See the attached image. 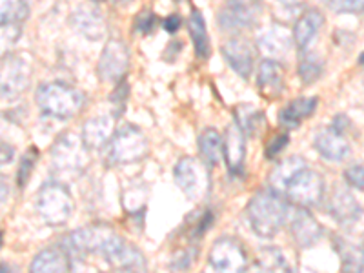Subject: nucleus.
I'll return each instance as SVG.
<instances>
[{"instance_id": "nucleus-35", "label": "nucleus", "mask_w": 364, "mask_h": 273, "mask_svg": "<svg viewBox=\"0 0 364 273\" xmlns=\"http://www.w3.org/2000/svg\"><path fill=\"white\" fill-rule=\"evenodd\" d=\"M344 178L352 188L355 190H364V166L363 164H353L344 171Z\"/></svg>"}, {"instance_id": "nucleus-40", "label": "nucleus", "mask_w": 364, "mask_h": 273, "mask_svg": "<svg viewBox=\"0 0 364 273\" xmlns=\"http://www.w3.org/2000/svg\"><path fill=\"white\" fill-rule=\"evenodd\" d=\"M11 159H13V148L4 142V144H2V159H0V161H2V164H6V162H9Z\"/></svg>"}, {"instance_id": "nucleus-17", "label": "nucleus", "mask_w": 364, "mask_h": 273, "mask_svg": "<svg viewBox=\"0 0 364 273\" xmlns=\"http://www.w3.org/2000/svg\"><path fill=\"white\" fill-rule=\"evenodd\" d=\"M246 133L242 132L237 122L230 124L224 133V161L228 170L232 173H239L245 166L246 157Z\"/></svg>"}, {"instance_id": "nucleus-23", "label": "nucleus", "mask_w": 364, "mask_h": 273, "mask_svg": "<svg viewBox=\"0 0 364 273\" xmlns=\"http://www.w3.org/2000/svg\"><path fill=\"white\" fill-rule=\"evenodd\" d=\"M253 11L242 0H235L232 4L224 6L219 13V26L226 31H239L252 24Z\"/></svg>"}, {"instance_id": "nucleus-29", "label": "nucleus", "mask_w": 364, "mask_h": 273, "mask_svg": "<svg viewBox=\"0 0 364 273\" xmlns=\"http://www.w3.org/2000/svg\"><path fill=\"white\" fill-rule=\"evenodd\" d=\"M237 119H239L237 124L242 128V132L246 135H259L262 132V128H264L266 122L264 115L259 109L253 108V106H239V109H237Z\"/></svg>"}, {"instance_id": "nucleus-28", "label": "nucleus", "mask_w": 364, "mask_h": 273, "mask_svg": "<svg viewBox=\"0 0 364 273\" xmlns=\"http://www.w3.org/2000/svg\"><path fill=\"white\" fill-rule=\"evenodd\" d=\"M190 35L191 41H193L195 46V55L199 58H208L210 57V37H208V29L206 22H204L203 15L199 11H193L190 17Z\"/></svg>"}, {"instance_id": "nucleus-3", "label": "nucleus", "mask_w": 364, "mask_h": 273, "mask_svg": "<svg viewBox=\"0 0 364 273\" xmlns=\"http://www.w3.org/2000/svg\"><path fill=\"white\" fill-rule=\"evenodd\" d=\"M35 208L48 226H63L70 220L75 204L70 190L60 182L51 181L38 190Z\"/></svg>"}, {"instance_id": "nucleus-25", "label": "nucleus", "mask_w": 364, "mask_h": 273, "mask_svg": "<svg viewBox=\"0 0 364 273\" xmlns=\"http://www.w3.org/2000/svg\"><path fill=\"white\" fill-rule=\"evenodd\" d=\"M317 99L315 97H302V99L291 100L281 113H279V122L282 128L294 129L301 124L302 120L308 119L315 112Z\"/></svg>"}, {"instance_id": "nucleus-18", "label": "nucleus", "mask_w": 364, "mask_h": 273, "mask_svg": "<svg viewBox=\"0 0 364 273\" xmlns=\"http://www.w3.org/2000/svg\"><path fill=\"white\" fill-rule=\"evenodd\" d=\"M257 84L261 90L262 97L266 99H279L284 91V71H282L281 64L273 58H268L259 68V75H257Z\"/></svg>"}, {"instance_id": "nucleus-10", "label": "nucleus", "mask_w": 364, "mask_h": 273, "mask_svg": "<svg viewBox=\"0 0 364 273\" xmlns=\"http://www.w3.org/2000/svg\"><path fill=\"white\" fill-rule=\"evenodd\" d=\"M210 264L217 273H245L248 257L240 242L232 237H223L211 246Z\"/></svg>"}, {"instance_id": "nucleus-20", "label": "nucleus", "mask_w": 364, "mask_h": 273, "mask_svg": "<svg viewBox=\"0 0 364 273\" xmlns=\"http://www.w3.org/2000/svg\"><path fill=\"white\" fill-rule=\"evenodd\" d=\"M82 141L90 149H100L113 136V117L99 115L86 120L82 126Z\"/></svg>"}, {"instance_id": "nucleus-22", "label": "nucleus", "mask_w": 364, "mask_h": 273, "mask_svg": "<svg viewBox=\"0 0 364 273\" xmlns=\"http://www.w3.org/2000/svg\"><path fill=\"white\" fill-rule=\"evenodd\" d=\"M29 273H70V261L64 250H42L29 264Z\"/></svg>"}, {"instance_id": "nucleus-4", "label": "nucleus", "mask_w": 364, "mask_h": 273, "mask_svg": "<svg viewBox=\"0 0 364 273\" xmlns=\"http://www.w3.org/2000/svg\"><path fill=\"white\" fill-rule=\"evenodd\" d=\"M148 155V141L144 133L133 124H122L108 146V161L112 164H132Z\"/></svg>"}, {"instance_id": "nucleus-19", "label": "nucleus", "mask_w": 364, "mask_h": 273, "mask_svg": "<svg viewBox=\"0 0 364 273\" xmlns=\"http://www.w3.org/2000/svg\"><path fill=\"white\" fill-rule=\"evenodd\" d=\"M330 213L341 224H353L363 215V208L350 191L344 188H336L330 197Z\"/></svg>"}, {"instance_id": "nucleus-42", "label": "nucleus", "mask_w": 364, "mask_h": 273, "mask_svg": "<svg viewBox=\"0 0 364 273\" xmlns=\"http://www.w3.org/2000/svg\"><path fill=\"white\" fill-rule=\"evenodd\" d=\"M359 63H360V64H364V53L360 55V57H359Z\"/></svg>"}, {"instance_id": "nucleus-12", "label": "nucleus", "mask_w": 364, "mask_h": 273, "mask_svg": "<svg viewBox=\"0 0 364 273\" xmlns=\"http://www.w3.org/2000/svg\"><path fill=\"white\" fill-rule=\"evenodd\" d=\"M314 144L318 155L326 159V161L341 162L350 155V142L346 141L344 133L333 128V126L317 132V135L314 139Z\"/></svg>"}, {"instance_id": "nucleus-26", "label": "nucleus", "mask_w": 364, "mask_h": 273, "mask_svg": "<svg viewBox=\"0 0 364 273\" xmlns=\"http://www.w3.org/2000/svg\"><path fill=\"white\" fill-rule=\"evenodd\" d=\"M336 248L341 259L343 273H364V248L352 245L350 240L337 239Z\"/></svg>"}, {"instance_id": "nucleus-30", "label": "nucleus", "mask_w": 364, "mask_h": 273, "mask_svg": "<svg viewBox=\"0 0 364 273\" xmlns=\"http://www.w3.org/2000/svg\"><path fill=\"white\" fill-rule=\"evenodd\" d=\"M28 0H0V21L2 24H18L28 17Z\"/></svg>"}, {"instance_id": "nucleus-44", "label": "nucleus", "mask_w": 364, "mask_h": 273, "mask_svg": "<svg viewBox=\"0 0 364 273\" xmlns=\"http://www.w3.org/2000/svg\"><path fill=\"white\" fill-rule=\"evenodd\" d=\"M93 2H102V0H93Z\"/></svg>"}, {"instance_id": "nucleus-39", "label": "nucleus", "mask_w": 364, "mask_h": 273, "mask_svg": "<svg viewBox=\"0 0 364 273\" xmlns=\"http://www.w3.org/2000/svg\"><path fill=\"white\" fill-rule=\"evenodd\" d=\"M181 28V18L177 17V15H171V17H168L164 21V29L166 31H170V33H175L177 29Z\"/></svg>"}, {"instance_id": "nucleus-34", "label": "nucleus", "mask_w": 364, "mask_h": 273, "mask_svg": "<svg viewBox=\"0 0 364 273\" xmlns=\"http://www.w3.org/2000/svg\"><path fill=\"white\" fill-rule=\"evenodd\" d=\"M330 8L336 13H363L364 0H330Z\"/></svg>"}, {"instance_id": "nucleus-32", "label": "nucleus", "mask_w": 364, "mask_h": 273, "mask_svg": "<svg viewBox=\"0 0 364 273\" xmlns=\"http://www.w3.org/2000/svg\"><path fill=\"white\" fill-rule=\"evenodd\" d=\"M262 268L269 273H284L286 261L277 248L262 250Z\"/></svg>"}, {"instance_id": "nucleus-15", "label": "nucleus", "mask_w": 364, "mask_h": 273, "mask_svg": "<svg viewBox=\"0 0 364 273\" xmlns=\"http://www.w3.org/2000/svg\"><path fill=\"white\" fill-rule=\"evenodd\" d=\"M294 44V35L282 24H269L259 33V48L269 55V58H282L288 55Z\"/></svg>"}, {"instance_id": "nucleus-43", "label": "nucleus", "mask_w": 364, "mask_h": 273, "mask_svg": "<svg viewBox=\"0 0 364 273\" xmlns=\"http://www.w3.org/2000/svg\"><path fill=\"white\" fill-rule=\"evenodd\" d=\"M253 273H269V272H266V269L262 268V269H259V272H253Z\"/></svg>"}, {"instance_id": "nucleus-37", "label": "nucleus", "mask_w": 364, "mask_h": 273, "mask_svg": "<svg viewBox=\"0 0 364 273\" xmlns=\"http://www.w3.org/2000/svg\"><path fill=\"white\" fill-rule=\"evenodd\" d=\"M286 146H288V135H275L272 141H269V144L266 146V157H277Z\"/></svg>"}, {"instance_id": "nucleus-38", "label": "nucleus", "mask_w": 364, "mask_h": 273, "mask_svg": "<svg viewBox=\"0 0 364 273\" xmlns=\"http://www.w3.org/2000/svg\"><path fill=\"white\" fill-rule=\"evenodd\" d=\"M126 91H128V86H126V84H122V82H120L119 86H117V90L113 91L112 100L115 102V106L119 109H122V106L126 104Z\"/></svg>"}, {"instance_id": "nucleus-5", "label": "nucleus", "mask_w": 364, "mask_h": 273, "mask_svg": "<svg viewBox=\"0 0 364 273\" xmlns=\"http://www.w3.org/2000/svg\"><path fill=\"white\" fill-rule=\"evenodd\" d=\"M87 146L84 144L82 136L66 132L58 136L51 146V164L60 173H77L82 171L90 162Z\"/></svg>"}, {"instance_id": "nucleus-1", "label": "nucleus", "mask_w": 364, "mask_h": 273, "mask_svg": "<svg viewBox=\"0 0 364 273\" xmlns=\"http://www.w3.org/2000/svg\"><path fill=\"white\" fill-rule=\"evenodd\" d=\"M248 219L257 235H277L288 219V203L277 191H259L248 204Z\"/></svg>"}, {"instance_id": "nucleus-16", "label": "nucleus", "mask_w": 364, "mask_h": 273, "mask_svg": "<svg viewBox=\"0 0 364 273\" xmlns=\"http://www.w3.org/2000/svg\"><path fill=\"white\" fill-rule=\"evenodd\" d=\"M290 232L294 237L295 245L301 248H310V246L317 245V240L323 235V228L317 223L310 211L301 208L295 211L294 219L290 224Z\"/></svg>"}, {"instance_id": "nucleus-6", "label": "nucleus", "mask_w": 364, "mask_h": 273, "mask_svg": "<svg viewBox=\"0 0 364 273\" xmlns=\"http://www.w3.org/2000/svg\"><path fill=\"white\" fill-rule=\"evenodd\" d=\"M122 237L117 235L115 230L106 224H91V226L80 228L70 233L68 237V246L79 253H100V255H108L117 245H119Z\"/></svg>"}, {"instance_id": "nucleus-31", "label": "nucleus", "mask_w": 364, "mask_h": 273, "mask_svg": "<svg viewBox=\"0 0 364 273\" xmlns=\"http://www.w3.org/2000/svg\"><path fill=\"white\" fill-rule=\"evenodd\" d=\"M299 75L304 80V84L315 82L323 75V63L311 53L302 55L301 63H299Z\"/></svg>"}, {"instance_id": "nucleus-8", "label": "nucleus", "mask_w": 364, "mask_h": 273, "mask_svg": "<svg viewBox=\"0 0 364 273\" xmlns=\"http://www.w3.org/2000/svg\"><path fill=\"white\" fill-rule=\"evenodd\" d=\"M31 84V64L22 55H8L0 66V91L2 99L15 100Z\"/></svg>"}, {"instance_id": "nucleus-21", "label": "nucleus", "mask_w": 364, "mask_h": 273, "mask_svg": "<svg viewBox=\"0 0 364 273\" xmlns=\"http://www.w3.org/2000/svg\"><path fill=\"white\" fill-rule=\"evenodd\" d=\"M324 17L318 9H308L304 15H301L294 28V41L302 51L315 41L318 29L323 28Z\"/></svg>"}, {"instance_id": "nucleus-2", "label": "nucleus", "mask_w": 364, "mask_h": 273, "mask_svg": "<svg viewBox=\"0 0 364 273\" xmlns=\"http://www.w3.org/2000/svg\"><path fill=\"white\" fill-rule=\"evenodd\" d=\"M38 108L57 119H71L86 104V97L80 90L66 82L42 84L35 95Z\"/></svg>"}, {"instance_id": "nucleus-27", "label": "nucleus", "mask_w": 364, "mask_h": 273, "mask_svg": "<svg viewBox=\"0 0 364 273\" xmlns=\"http://www.w3.org/2000/svg\"><path fill=\"white\" fill-rule=\"evenodd\" d=\"M199 149L204 162L213 168L224 155V139L220 136V133L217 129H204L199 136Z\"/></svg>"}, {"instance_id": "nucleus-13", "label": "nucleus", "mask_w": 364, "mask_h": 273, "mask_svg": "<svg viewBox=\"0 0 364 273\" xmlns=\"http://www.w3.org/2000/svg\"><path fill=\"white\" fill-rule=\"evenodd\" d=\"M71 26L90 41H100L108 33L104 15L91 6H79L71 13Z\"/></svg>"}, {"instance_id": "nucleus-24", "label": "nucleus", "mask_w": 364, "mask_h": 273, "mask_svg": "<svg viewBox=\"0 0 364 273\" xmlns=\"http://www.w3.org/2000/svg\"><path fill=\"white\" fill-rule=\"evenodd\" d=\"M306 168V161L302 157H288L281 162L279 166L273 168V171L269 173V186H272L273 191L277 193H284L288 184L294 181L295 175L299 171H302Z\"/></svg>"}, {"instance_id": "nucleus-36", "label": "nucleus", "mask_w": 364, "mask_h": 273, "mask_svg": "<svg viewBox=\"0 0 364 273\" xmlns=\"http://www.w3.org/2000/svg\"><path fill=\"white\" fill-rule=\"evenodd\" d=\"M155 24H157V17H155L154 13H149V11L141 13V15H136L135 18V29L144 35L151 33V31L155 29Z\"/></svg>"}, {"instance_id": "nucleus-11", "label": "nucleus", "mask_w": 364, "mask_h": 273, "mask_svg": "<svg viewBox=\"0 0 364 273\" xmlns=\"http://www.w3.org/2000/svg\"><path fill=\"white\" fill-rule=\"evenodd\" d=\"M129 68L128 46L119 38H109L104 46L102 55L99 58L97 73L102 82H117L126 75Z\"/></svg>"}, {"instance_id": "nucleus-14", "label": "nucleus", "mask_w": 364, "mask_h": 273, "mask_svg": "<svg viewBox=\"0 0 364 273\" xmlns=\"http://www.w3.org/2000/svg\"><path fill=\"white\" fill-rule=\"evenodd\" d=\"M223 55L237 75L250 79L253 71V48L245 38H230L223 44Z\"/></svg>"}, {"instance_id": "nucleus-7", "label": "nucleus", "mask_w": 364, "mask_h": 273, "mask_svg": "<svg viewBox=\"0 0 364 273\" xmlns=\"http://www.w3.org/2000/svg\"><path fill=\"white\" fill-rule=\"evenodd\" d=\"M175 182L191 200H200L210 191V166L193 157H182L175 166Z\"/></svg>"}, {"instance_id": "nucleus-41", "label": "nucleus", "mask_w": 364, "mask_h": 273, "mask_svg": "<svg viewBox=\"0 0 364 273\" xmlns=\"http://www.w3.org/2000/svg\"><path fill=\"white\" fill-rule=\"evenodd\" d=\"M279 2H281V4H284V6H294V4H297L299 0H279Z\"/></svg>"}, {"instance_id": "nucleus-9", "label": "nucleus", "mask_w": 364, "mask_h": 273, "mask_svg": "<svg viewBox=\"0 0 364 273\" xmlns=\"http://www.w3.org/2000/svg\"><path fill=\"white\" fill-rule=\"evenodd\" d=\"M284 195L299 208H314L323 200L324 195V181L317 171L304 168L294 177V181L288 184Z\"/></svg>"}, {"instance_id": "nucleus-33", "label": "nucleus", "mask_w": 364, "mask_h": 273, "mask_svg": "<svg viewBox=\"0 0 364 273\" xmlns=\"http://www.w3.org/2000/svg\"><path fill=\"white\" fill-rule=\"evenodd\" d=\"M37 157H38V149L35 148H29L28 151H26V155L22 157L21 161V168H18V186H26L29 181V177H31V173H33L35 170V164H37Z\"/></svg>"}]
</instances>
